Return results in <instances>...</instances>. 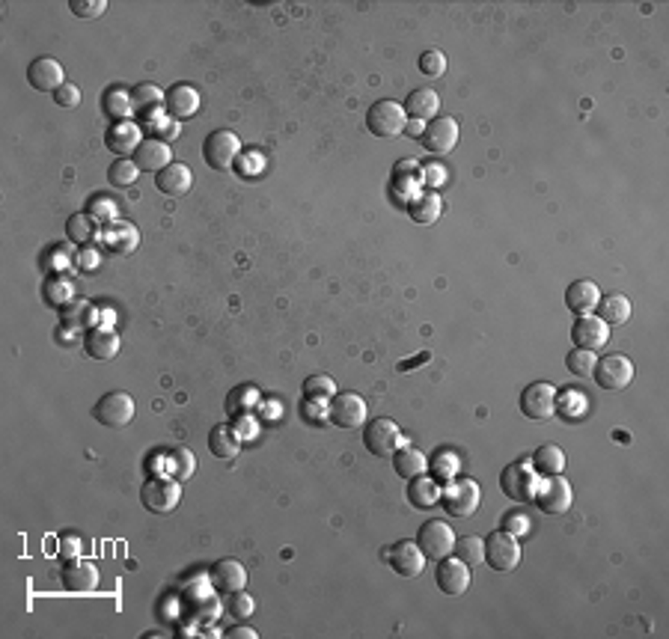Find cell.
Segmentation results:
<instances>
[{
    "mask_svg": "<svg viewBox=\"0 0 669 639\" xmlns=\"http://www.w3.org/2000/svg\"><path fill=\"white\" fill-rule=\"evenodd\" d=\"M482 503V488L473 479H449L440 488V506L449 517H471Z\"/></svg>",
    "mask_w": 669,
    "mask_h": 639,
    "instance_id": "cell-1",
    "label": "cell"
},
{
    "mask_svg": "<svg viewBox=\"0 0 669 639\" xmlns=\"http://www.w3.org/2000/svg\"><path fill=\"white\" fill-rule=\"evenodd\" d=\"M203 158L212 170L227 172L236 167V161L241 158V140L236 132H227V128H217L206 137L203 143Z\"/></svg>",
    "mask_w": 669,
    "mask_h": 639,
    "instance_id": "cell-2",
    "label": "cell"
},
{
    "mask_svg": "<svg viewBox=\"0 0 669 639\" xmlns=\"http://www.w3.org/2000/svg\"><path fill=\"white\" fill-rule=\"evenodd\" d=\"M363 446H367L375 459H390V455H396V449L405 446V440L393 419L375 417V419H367V426H363Z\"/></svg>",
    "mask_w": 669,
    "mask_h": 639,
    "instance_id": "cell-3",
    "label": "cell"
},
{
    "mask_svg": "<svg viewBox=\"0 0 669 639\" xmlns=\"http://www.w3.org/2000/svg\"><path fill=\"white\" fill-rule=\"evenodd\" d=\"M141 503L146 506V512L152 515H170L176 512V506L181 503V485L179 479L170 476H155L141 488Z\"/></svg>",
    "mask_w": 669,
    "mask_h": 639,
    "instance_id": "cell-4",
    "label": "cell"
},
{
    "mask_svg": "<svg viewBox=\"0 0 669 639\" xmlns=\"http://www.w3.org/2000/svg\"><path fill=\"white\" fill-rule=\"evenodd\" d=\"M405 125H407L405 108L393 99H381L367 110V128L375 137H399L405 134Z\"/></svg>",
    "mask_w": 669,
    "mask_h": 639,
    "instance_id": "cell-5",
    "label": "cell"
},
{
    "mask_svg": "<svg viewBox=\"0 0 669 639\" xmlns=\"http://www.w3.org/2000/svg\"><path fill=\"white\" fill-rule=\"evenodd\" d=\"M327 419L334 422L336 428H345V431L367 426V419H369L367 402H363L360 393H336L334 399L327 402Z\"/></svg>",
    "mask_w": 669,
    "mask_h": 639,
    "instance_id": "cell-6",
    "label": "cell"
},
{
    "mask_svg": "<svg viewBox=\"0 0 669 639\" xmlns=\"http://www.w3.org/2000/svg\"><path fill=\"white\" fill-rule=\"evenodd\" d=\"M592 378L604 393H622L633 381V363L625 354H607L595 363Z\"/></svg>",
    "mask_w": 669,
    "mask_h": 639,
    "instance_id": "cell-7",
    "label": "cell"
},
{
    "mask_svg": "<svg viewBox=\"0 0 669 639\" xmlns=\"http://www.w3.org/2000/svg\"><path fill=\"white\" fill-rule=\"evenodd\" d=\"M416 544H420V550L425 554V559H443L453 554L455 547V530L449 526L447 521H438V517H431V521H425L420 526V532H416Z\"/></svg>",
    "mask_w": 669,
    "mask_h": 639,
    "instance_id": "cell-8",
    "label": "cell"
},
{
    "mask_svg": "<svg viewBox=\"0 0 669 639\" xmlns=\"http://www.w3.org/2000/svg\"><path fill=\"white\" fill-rule=\"evenodd\" d=\"M536 470L529 467L527 459L520 461H512L506 470L500 473V488L503 494L509 499H515V503H533V494H536Z\"/></svg>",
    "mask_w": 669,
    "mask_h": 639,
    "instance_id": "cell-9",
    "label": "cell"
},
{
    "mask_svg": "<svg viewBox=\"0 0 669 639\" xmlns=\"http://www.w3.org/2000/svg\"><path fill=\"white\" fill-rule=\"evenodd\" d=\"M93 417L108 428H125L134 419V399L123 390H110L95 402Z\"/></svg>",
    "mask_w": 669,
    "mask_h": 639,
    "instance_id": "cell-10",
    "label": "cell"
},
{
    "mask_svg": "<svg viewBox=\"0 0 669 639\" xmlns=\"http://www.w3.org/2000/svg\"><path fill=\"white\" fill-rule=\"evenodd\" d=\"M533 503L538 506V512H544V515H562L575 503V488L562 476H547L542 485H536Z\"/></svg>",
    "mask_w": 669,
    "mask_h": 639,
    "instance_id": "cell-11",
    "label": "cell"
},
{
    "mask_svg": "<svg viewBox=\"0 0 669 639\" xmlns=\"http://www.w3.org/2000/svg\"><path fill=\"white\" fill-rule=\"evenodd\" d=\"M518 563H520V544L515 535L497 530L485 539V565L488 568L506 574L512 568H518Z\"/></svg>",
    "mask_w": 669,
    "mask_h": 639,
    "instance_id": "cell-12",
    "label": "cell"
},
{
    "mask_svg": "<svg viewBox=\"0 0 669 639\" xmlns=\"http://www.w3.org/2000/svg\"><path fill=\"white\" fill-rule=\"evenodd\" d=\"M381 559H384L399 577H407V580L420 577L423 568H425V554L416 541H396L393 547L381 550Z\"/></svg>",
    "mask_w": 669,
    "mask_h": 639,
    "instance_id": "cell-13",
    "label": "cell"
},
{
    "mask_svg": "<svg viewBox=\"0 0 669 639\" xmlns=\"http://www.w3.org/2000/svg\"><path fill=\"white\" fill-rule=\"evenodd\" d=\"M556 395H560V390H556L553 384H544V381H536L524 387V393H520V413H524L527 419H551L556 413Z\"/></svg>",
    "mask_w": 669,
    "mask_h": 639,
    "instance_id": "cell-14",
    "label": "cell"
},
{
    "mask_svg": "<svg viewBox=\"0 0 669 639\" xmlns=\"http://www.w3.org/2000/svg\"><path fill=\"white\" fill-rule=\"evenodd\" d=\"M434 583H438V589L443 595H449V598H458V595L467 592V586H471V565H464L458 556H443L438 559V568H434Z\"/></svg>",
    "mask_w": 669,
    "mask_h": 639,
    "instance_id": "cell-15",
    "label": "cell"
},
{
    "mask_svg": "<svg viewBox=\"0 0 669 639\" xmlns=\"http://www.w3.org/2000/svg\"><path fill=\"white\" fill-rule=\"evenodd\" d=\"M420 143L429 155H449L458 143V123L453 116H434L431 123H425Z\"/></svg>",
    "mask_w": 669,
    "mask_h": 639,
    "instance_id": "cell-16",
    "label": "cell"
},
{
    "mask_svg": "<svg viewBox=\"0 0 669 639\" xmlns=\"http://www.w3.org/2000/svg\"><path fill=\"white\" fill-rule=\"evenodd\" d=\"M571 342H575L577 348H586V351H601L604 345L610 342V327H607L595 313L577 316L575 324H571Z\"/></svg>",
    "mask_w": 669,
    "mask_h": 639,
    "instance_id": "cell-17",
    "label": "cell"
},
{
    "mask_svg": "<svg viewBox=\"0 0 669 639\" xmlns=\"http://www.w3.org/2000/svg\"><path fill=\"white\" fill-rule=\"evenodd\" d=\"M28 84H30L36 92H51V96H54L60 86L66 84L63 66H60L57 60L48 57V54L30 60V66H28Z\"/></svg>",
    "mask_w": 669,
    "mask_h": 639,
    "instance_id": "cell-18",
    "label": "cell"
},
{
    "mask_svg": "<svg viewBox=\"0 0 669 639\" xmlns=\"http://www.w3.org/2000/svg\"><path fill=\"white\" fill-rule=\"evenodd\" d=\"M132 161L137 164L141 172H161L164 167L173 164V149H170V143L158 140V137H143V143L134 149Z\"/></svg>",
    "mask_w": 669,
    "mask_h": 639,
    "instance_id": "cell-19",
    "label": "cell"
},
{
    "mask_svg": "<svg viewBox=\"0 0 669 639\" xmlns=\"http://www.w3.org/2000/svg\"><path fill=\"white\" fill-rule=\"evenodd\" d=\"M199 110V92L194 84H173L164 96V114L170 119H190Z\"/></svg>",
    "mask_w": 669,
    "mask_h": 639,
    "instance_id": "cell-20",
    "label": "cell"
},
{
    "mask_svg": "<svg viewBox=\"0 0 669 639\" xmlns=\"http://www.w3.org/2000/svg\"><path fill=\"white\" fill-rule=\"evenodd\" d=\"M143 143V132L141 125L132 123V119H123V123H114L104 132V146H108L110 152L119 155V158H128V155H134L137 146Z\"/></svg>",
    "mask_w": 669,
    "mask_h": 639,
    "instance_id": "cell-21",
    "label": "cell"
},
{
    "mask_svg": "<svg viewBox=\"0 0 669 639\" xmlns=\"http://www.w3.org/2000/svg\"><path fill=\"white\" fill-rule=\"evenodd\" d=\"M208 580H212L214 592L232 595V592H238V589H245V586H247V571H245V565H241L238 559H217V565L212 568Z\"/></svg>",
    "mask_w": 669,
    "mask_h": 639,
    "instance_id": "cell-22",
    "label": "cell"
},
{
    "mask_svg": "<svg viewBox=\"0 0 669 639\" xmlns=\"http://www.w3.org/2000/svg\"><path fill=\"white\" fill-rule=\"evenodd\" d=\"M155 188H158L164 196H185L190 188H194V172H190L188 164L173 161L170 167L155 172Z\"/></svg>",
    "mask_w": 669,
    "mask_h": 639,
    "instance_id": "cell-23",
    "label": "cell"
},
{
    "mask_svg": "<svg viewBox=\"0 0 669 639\" xmlns=\"http://www.w3.org/2000/svg\"><path fill=\"white\" fill-rule=\"evenodd\" d=\"M84 348L93 360H114L119 354V336H117L114 327L95 324L84 336Z\"/></svg>",
    "mask_w": 669,
    "mask_h": 639,
    "instance_id": "cell-24",
    "label": "cell"
},
{
    "mask_svg": "<svg viewBox=\"0 0 669 639\" xmlns=\"http://www.w3.org/2000/svg\"><path fill=\"white\" fill-rule=\"evenodd\" d=\"M601 298H604L601 289H598V283H592V280H575L566 289V307L575 316L595 313V307H598V300H601Z\"/></svg>",
    "mask_w": 669,
    "mask_h": 639,
    "instance_id": "cell-25",
    "label": "cell"
},
{
    "mask_svg": "<svg viewBox=\"0 0 669 639\" xmlns=\"http://www.w3.org/2000/svg\"><path fill=\"white\" fill-rule=\"evenodd\" d=\"M101 244L114 250V253H134L137 244H141V232H137L134 223L114 220L110 227L101 229Z\"/></svg>",
    "mask_w": 669,
    "mask_h": 639,
    "instance_id": "cell-26",
    "label": "cell"
},
{
    "mask_svg": "<svg viewBox=\"0 0 669 639\" xmlns=\"http://www.w3.org/2000/svg\"><path fill=\"white\" fill-rule=\"evenodd\" d=\"M60 577H63V586L69 592H93L99 586V568L86 559H69Z\"/></svg>",
    "mask_w": 669,
    "mask_h": 639,
    "instance_id": "cell-27",
    "label": "cell"
},
{
    "mask_svg": "<svg viewBox=\"0 0 669 639\" xmlns=\"http://www.w3.org/2000/svg\"><path fill=\"white\" fill-rule=\"evenodd\" d=\"M405 114L407 119H420V123H431L434 116H440V96L429 86H423V90H414L407 92L405 99Z\"/></svg>",
    "mask_w": 669,
    "mask_h": 639,
    "instance_id": "cell-28",
    "label": "cell"
},
{
    "mask_svg": "<svg viewBox=\"0 0 669 639\" xmlns=\"http://www.w3.org/2000/svg\"><path fill=\"white\" fill-rule=\"evenodd\" d=\"M60 322L69 331H90L99 322V309H95L90 300L84 298H72L66 307H60Z\"/></svg>",
    "mask_w": 669,
    "mask_h": 639,
    "instance_id": "cell-29",
    "label": "cell"
},
{
    "mask_svg": "<svg viewBox=\"0 0 669 639\" xmlns=\"http://www.w3.org/2000/svg\"><path fill=\"white\" fill-rule=\"evenodd\" d=\"M407 503L414 508H431L434 503H440V482L423 473V476L407 479V491H405Z\"/></svg>",
    "mask_w": 669,
    "mask_h": 639,
    "instance_id": "cell-30",
    "label": "cell"
},
{
    "mask_svg": "<svg viewBox=\"0 0 669 639\" xmlns=\"http://www.w3.org/2000/svg\"><path fill=\"white\" fill-rule=\"evenodd\" d=\"M529 467L536 470V476H562V470H566V452H562L556 443H544L538 446L533 452V459H529Z\"/></svg>",
    "mask_w": 669,
    "mask_h": 639,
    "instance_id": "cell-31",
    "label": "cell"
},
{
    "mask_svg": "<svg viewBox=\"0 0 669 639\" xmlns=\"http://www.w3.org/2000/svg\"><path fill=\"white\" fill-rule=\"evenodd\" d=\"M440 214H443V203L434 191L416 194L414 200L407 203V218H411L416 227H431V223L440 220Z\"/></svg>",
    "mask_w": 669,
    "mask_h": 639,
    "instance_id": "cell-32",
    "label": "cell"
},
{
    "mask_svg": "<svg viewBox=\"0 0 669 639\" xmlns=\"http://www.w3.org/2000/svg\"><path fill=\"white\" fill-rule=\"evenodd\" d=\"M208 449H212L214 459L232 461L241 452V437L232 431V426L221 422V426H214L212 431H208Z\"/></svg>",
    "mask_w": 669,
    "mask_h": 639,
    "instance_id": "cell-33",
    "label": "cell"
},
{
    "mask_svg": "<svg viewBox=\"0 0 669 639\" xmlns=\"http://www.w3.org/2000/svg\"><path fill=\"white\" fill-rule=\"evenodd\" d=\"M393 467L399 476L407 482L414 476L429 473V459H425V452H420L416 446H402V449H396V455H393Z\"/></svg>",
    "mask_w": 669,
    "mask_h": 639,
    "instance_id": "cell-34",
    "label": "cell"
},
{
    "mask_svg": "<svg viewBox=\"0 0 669 639\" xmlns=\"http://www.w3.org/2000/svg\"><path fill=\"white\" fill-rule=\"evenodd\" d=\"M595 309H598V318H601L607 327L631 322V300L625 295H607L598 300Z\"/></svg>",
    "mask_w": 669,
    "mask_h": 639,
    "instance_id": "cell-35",
    "label": "cell"
},
{
    "mask_svg": "<svg viewBox=\"0 0 669 639\" xmlns=\"http://www.w3.org/2000/svg\"><path fill=\"white\" fill-rule=\"evenodd\" d=\"M101 108L114 123H123V119H128V114L134 110L132 92H125L123 86H110V90H104V96H101Z\"/></svg>",
    "mask_w": 669,
    "mask_h": 639,
    "instance_id": "cell-36",
    "label": "cell"
},
{
    "mask_svg": "<svg viewBox=\"0 0 669 639\" xmlns=\"http://www.w3.org/2000/svg\"><path fill=\"white\" fill-rule=\"evenodd\" d=\"M66 232L75 244H93L95 238H101V223H95L90 214H72L66 223Z\"/></svg>",
    "mask_w": 669,
    "mask_h": 639,
    "instance_id": "cell-37",
    "label": "cell"
},
{
    "mask_svg": "<svg viewBox=\"0 0 669 639\" xmlns=\"http://www.w3.org/2000/svg\"><path fill=\"white\" fill-rule=\"evenodd\" d=\"M164 96H167V92H164L161 86H155V84H137L134 90H132V105H134L137 114H149V110L164 105Z\"/></svg>",
    "mask_w": 669,
    "mask_h": 639,
    "instance_id": "cell-38",
    "label": "cell"
},
{
    "mask_svg": "<svg viewBox=\"0 0 669 639\" xmlns=\"http://www.w3.org/2000/svg\"><path fill=\"white\" fill-rule=\"evenodd\" d=\"M453 556L462 559L464 565H480V563H485V541L476 539V535H464V539H455Z\"/></svg>",
    "mask_w": 669,
    "mask_h": 639,
    "instance_id": "cell-39",
    "label": "cell"
},
{
    "mask_svg": "<svg viewBox=\"0 0 669 639\" xmlns=\"http://www.w3.org/2000/svg\"><path fill=\"white\" fill-rule=\"evenodd\" d=\"M137 176H141V170H137V164L132 158H117L114 164L108 167V181L114 188H128L134 185Z\"/></svg>",
    "mask_w": 669,
    "mask_h": 639,
    "instance_id": "cell-40",
    "label": "cell"
},
{
    "mask_svg": "<svg viewBox=\"0 0 669 639\" xmlns=\"http://www.w3.org/2000/svg\"><path fill=\"white\" fill-rule=\"evenodd\" d=\"M303 395H307V399H316V402H330L336 395L334 378H327V375H310L307 381H303Z\"/></svg>",
    "mask_w": 669,
    "mask_h": 639,
    "instance_id": "cell-41",
    "label": "cell"
},
{
    "mask_svg": "<svg viewBox=\"0 0 669 639\" xmlns=\"http://www.w3.org/2000/svg\"><path fill=\"white\" fill-rule=\"evenodd\" d=\"M566 363H568V372H575L577 378H592V369H595L598 357H595V351L575 348L566 357Z\"/></svg>",
    "mask_w": 669,
    "mask_h": 639,
    "instance_id": "cell-42",
    "label": "cell"
},
{
    "mask_svg": "<svg viewBox=\"0 0 669 639\" xmlns=\"http://www.w3.org/2000/svg\"><path fill=\"white\" fill-rule=\"evenodd\" d=\"M170 464H173V476H176L179 482H181V479H190V476H194V470H197L194 452H190V449H185V446L173 449Z\"/></svg>",
    "mask_w": 669,
    "mask_h": 639,
    "instance_id": "cell-43",
    "label": "cell"
},
{
    "mask_svg": "<svg viewBox=\"0 0 669 639\" xmlns=\"http://www.w3.org/2000/svg\"><path fill=\"white\" fill-rule=\"evenodd\" d=\"M429 467H431V476L434 479H443V482H449V479H455V473H458V467H462V464H458V455L455 452H438V455H434V464H429Z\"/></svg>",
    "mask_w": 669,
    "mask_h": 639,
    "instance_id": "cell-44",
    "label": "cell"
},
{
    "mask_svg": "<svg viewBox=\"0 0 669 639\" xmlns=\"http://www.w3.org/2000/svg\"><path fill=\"white\" fill-rule=\"evenodd\" d=\"M500 530L509 532V535H515V539H524V535L529 532V515L524 512V508H512V512L503 515Z\"/></svg>",
    "mask_w": 669,
    "mask_h": 639,
    "instance_id": "cell-45",
    "label": "cell"
},
{
    "mask_svg": "<svg viewBox=\"0 0 669 639\" xmlns=\"http://www.w3.org/2000/svg\"><path fill=\"white\" fill-rule=\"evenodd\" d=\"M420 72H423L425 77H440L443 72H447V54H443V51H438V48L423 51V57H420Z\"/></svg>",
    "mask_w": 669,
    "mask_h": 639,
    "instance_id": "cell-46",
    "label": "cell"
},
{
    "mask_svg": "<svg viewBox=\"0 0 669 639\" xmlns=\"http://www.w3.org/2000/svg\"><path fill=\"white\" fill-rule=\"evenodd\" d=\"M45 295H48V304L66 307L69 300L75 298V289H72V283H69L66 277H60V280H51V283H48V286H45Z\"/></svg>",
    "mask_w": 669,
    "mask_h": 639,
    "instance_id": "cell-47",
    "label": "cell"
},
{
    "mask_svg": "<svg viewBox=\"0 0 669 639\" xmlns=\"http://www.w3.org/2000/svg\"><path fill=\"white\" fill-rule=\"evenodd\" d=\"M86 214H90L95 223H104V220L114 223L117 220V203L110 200V196H93L90 212H86Z\"/></svg>",
    "mask_w": 669,
    "mask_h": 639,
    "instance_id": "cell-48",
    "label": "cell"
},
{
    "mask_svg": "<svg viewBox=\"0 0 669 639\" xmlns=\"http://www.w3.org/2000/svg\"><path fill=\"white\" fill-rule=\"evenodd\" d=\"M254 598L245 592V589H238V592H232V595H227V610L232 612L236 619H247L250 612H254Z\"/></svg>",
    "mask_w": 669,
    "mask_h": 639,
    "instance_id": "cell-49",
    "label": "cell"
},
{
    "mask_svg": "<svg viewBox=\"0 0 669 639\" xmlns=\"http://www.w3.org/2000/svg\"><path fill=\"white\" fill-rule=\"evenodd\" d=\"M69 10H72L77 19H99L108 10L104 0H69Z\"/></svg>",
    "mask_w": 669,
    "mask_h": 639,
    "instance_id": "cell-50",
    "label": "cell"
},
{
    "mask_svg": "<svg viewBox=\"0 0 669 639\" xmlns=\"http://www.w3.org/2000/svg\"><path fill=\"white\" fill-rule=\"evenodd\" d=\"M259 399V393H256V387H236V390L230 393V402H227V411L230 413H236L238 408H250Z\"/></svg>",
    "mask_w": 669,
    "mask_h": 639,
    "instance_id": "cell-51",
    "label": "cell"
},
{
    "mask_svg": "<svg viewBox=\"0 0 669 639\" xmlns=\"http://www.w3.org/2000/svg\"><path fill=\"white\" fill-rule=\"evenodd\" d=\"M51 99H54V105H57V108L72 110V108L81 105V90H77L75 84H63V86H60V90H57Z\"/></svg>",
    "mask_w": 669,
    "mask_h": 639,
    "instance_id": "cell-52",
    "label": "cell"
},
{
    "mask_svg": "<svg viewBox=\"0 0 669 639\" xmlns=\"http://www.w3.org/2000/svg\"><path fill=\"white\" fill-rule=\"evenodd\" d=\"M99 262H101V256H99V247H95V244H84L75 256V268H77V271H84V274L95 271Z\"/></svg>",
    "mask_w": 669,
    "mask_h": 639,
    "instance_id": "cell-53",
    "label": "cell"
},
{
    "mask_svg": "<svg viewBox=\"0 0 669 639\" xmlns=\"http://www.w3.org/2000/svg\"><path fill=\"white\" fill-rule=\"evenodd\" d=\"M155 128H158V132H155V134H158V140H164V143L176 140V137L181 134L179 123H176V119H170L167 114H164V119H158V123H155Z\"/></svg>",
    "mask_w": 669,
    "mask_h": 639,
    "instance_id": "cell-54",
    "label": "cell"
},
{
    "mask_svg": "<svg viewBox=\"0 0 669 639\" xmlns=\"http://www.w3.org/2000/svg\"><path fill=\"white\" fill-rule=\"evenodd\" d=\"M77 554H81V541H77L75 535H63V539H60L57 556L60 559H77Z\"/></svg>",
    "mask_w": 669,
    "mask_h": 639,
    "instance_id": "cell-55",
    "label": "cell"
},
{
    "mask_svg": "<svg viewBox=\"0 0 669 639\" xmlns=\"http://www.w3.org/2000/svg\"><path fill=\"white\" fill-rule=\"evenodd\" d=\"M262 167V155L259 152H247L241 155V164H238V172H245V176H254V172Z\"/></svg>",
    "mask_w": 669,
    "mask_h": 639,
    "instance_id": "cell-56",
    "label": "cell"
},
{
    "mask_svg": "<svg viewBox=\"0 0 669 639\" xmlns=\"http://www.w3.org/2000/svg\"><path fill=\"white\" fill-rule=\"evenodd\" d=\"M227 639H259V634L250 627H232V630H227Z\"/></svg>",
    "mask_w": 669,
    "mask_h": 639,
    "instance_id": "cell-57",
    "label": "cell"
},
{
    "mask_svg": "<svg viewBox=\"0 0 669 639\" xmlns=\"http://www.w3.org/2000/svg\"><path fill=\"white\" fill-rule=\"evenodd\" d=\"M423 132H425V123H420V119H407L405 134H411V137H416V140H420Z\"/></svg>",
    "mask_w": 669,
    "mask_h": 639,
    "instance_id": "cell-58",
    "label": "cell"
}]
</instances>
